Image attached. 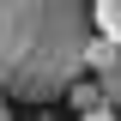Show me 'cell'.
I'll use <instances>...</instances> for the list:
<instances>
[{
	"label": "cell",
	"instance_id": "cell-1",
	"mask_svg": "<svg viewBox=\"0 0 121 121\" xmlns=\"http://www.w3.org/2000/svg\"><path fill=\"white\" fill-rule=\"evenodd\" d=\"M85 0H0V97L55 103L85 73L91 43Z\"/></svg>",
	"mask_w": 121,
	"mask_h": 121
},
{
	"label": "cell",
	"instance_id": "cell-2",
	"mask_svg": "<svg viewBox=\"0 0 121 121\" xmlns=\"http://www.w3.org/2000/svg\"><path fill=\"white\" fill-rule=\"evenodd\" d=\"M67 91H73L79 115H91V121H97V115H115V109H109V97H103V85H79V79H73Z\"/></svg>",
	"mask_w": 121,
	"mask_h": 121
},
{
	"label": "cell",
	"instance_id": "cell-3",
	"mask_svg": "<svg viewBox=\"0 0 121 121\" xmlns=\"http://www.w3.org/2000/svg\"><path fill=\"white\" fill-rule=\"evenodd\" d=\"M115 36H103V30H91V43H85V67H91V73H103V67H109V60H115Z\"/></svg>",
	"mask_w": 121,
	"mask_h": 121
},
{
	"label": "cell",
	"instance_id": "cell-4",
	"mask_svg": "<svg viewBox=\"0 0 121 121\" xmlns=\"http://www.w3.org/2000/svg\"><path fill=\"white\" fill-rule=\"evenodd\" d=\"M91 24L121 43V0H91Z\"/></svg>",
	"mask_w": 121,
	"mask_h": 121
},
{
	"label": "cell",
	"instance_id": "cell-5",
	"mask_svg": "<svg viewBox=\"0 0 121 121\" xmlns=\"http://www.w3.org/2000/svg\"><path fill=\"white\" fill-rule=\"evenodd\" d=\"M97 85H103V97H109V109H121V48H115V60H109L103 73H97Z\"/></svg>",
	"mask_w": 121,
	"mask_h": 121
},
{
	"label": "cell",
	"instance_id": "cell-6",
	"mask_svg": "<svg viewBox=\"0 0 121 121\" xmlns=\"http://www.w3.org/2000/svg\"><path fill=\"white\" fill-rule=\"evenodd\" d=\"M0 109H6V97H0Z\"/></svg>",
	"mask_w": 121,
	"mask_h": 121
}]
</instances>
